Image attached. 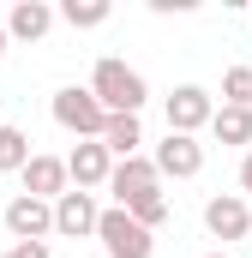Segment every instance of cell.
<instances>
[{
	"label": "cell",
	"instance_id": "obj_12",
	"mask_svg": "<svg viewBox=\"0 0 252 258\" xmlns=\"http://www.w3.org/2000/svg\"><path fill=\"white\" fill-rule=\"evenodd\" d=\"M54 30V6L48 0H18L12 12H6V42L18 36V42H42Z\"/></svg>",
	"mask_w": 252,
	"mask_h": 258
},
{
	"label": "cell",
	"instance_id": "obj_9",
	"mask_svg": "<svg viewBox=\"0 0 252 258\" xmlns=\"http://www.w3.org/2000/svg\"><path fill=\"white\" fill-rule=\"evenodd\" d=\"M18 180H24V198H42V204H54V198L72 186V180H66V162L60 156H42V150H30V162L18 168Z\"/></svg>",
	"mask_w": 252,
	"mask_h": 258
},
{
	"label": "cell",
	"instance_id": "obj_18",
	"mask_svg": "<svg viewBox=\"0 0 252 258\" xmlns=\"http://www.w3.org/2000/svg\"><path fill=\"white\" fill-rule=\"evenodd\" d=\"M222 108H252V66L222 72Z\"/></svg>",
	"mask_w": 252,
	"mask_h": 258
},
{
	"label": "cell",
	"instance_id": "obj_14",
	"mask_svg": "<svg viewBox=\"0 0 252 258\" xmlns=\"http://www.w3.org/2000/svg\"><path fill=\"white\" fill-rule=\"evenodd\" d=\"M210 132H216V144H252V108H216Z\"/></svg>",
	"mask_w": 252,
	"mask_h": 258
},
{
	"label": "cell",
	"instance_id": "obj_11",
	"mask_svg": "<svg viewBox=\"0 0 252 258\" xmlns=\"http://www.w3.org/2000/svg\"><path fill=\"white\" fill-rule=\"evenodd\" d=\"M6 234H12V240H48V234H54V204L18 192L6 204Z\"/></svg>",
	"mask_w": 252,
	"mask_h": 258
},
{
	"label": "cell",
	"instance_id": "obj_5",
	"mask_svg": "<svg viewBox=\"0 0 252 258\" xmlns=\"http://www.w3.org/2000/svg\"><path fill=\"white\" fill-rule=\"evenodd\" d=\"M150 168H156V180H192V174L204 168V144H198V138H180V132H168V138L150 150Z\"/></svg>",
	"mask_w": 252,
	"mask_h": 258
},
{
	"label": "cell",
	"instance_id": "obj_7",
	"mask_svg": "<svg viewBox=\"0 0 252 258\" xmlns=\"http://www.w3.org/2000/svg\"><path fill=\"white\" fill-rule=\"evenodd\" d=\"M210 114H216V102L204 84H180L168 96V132H180V138H198V126H210Z\"/></svg>",
	"mask_w": 252,
	"mask_h": 258
},
{
	"label": "cell",
	"instance_id": "obj_17",
	"mask_svg": "<svg viewBox=\"0 0 252 258\" xmlns=\"http://www.w3.org/2000/svg\"><path fill=\"white\" fill-rule=\"evenodd\" d=\"M126 216H132V222H138V228H150V234H156V228H162V222H168V192H162V186H156V192H144V198H132V204H126Z\"/></svg>",
	"mask_w": 252,
	"mask_h": 258
},
{
	"label": "cell",
	"instance_id": "obj_19",
	"mask_svg": "<svg viewBox=\"0 0 252 258\" xmlns=\"http://www.w3.org/2000/svg\"><path fill=\"white\" fill-rule=\"evenodd\" d=\"M0 258H48V240H18L12 252H0Z\"/></svg>",
	"mask_w": 252,
	"mask_h": 258
},
{
	"label": "cell",
	"instance_id": "obj_10",
	"mask_svg": "<svg viewBox=\"0 0 252 258\" xmlns=\"http://www.w3.org/2000/svg\"><path fill=\"white\" fill-rule=\"evenodd\" d=\"M162 180H156V168H150V156H126V162H114L108 168V192H114V210H126L132 198L156 192Z\"/></svg>",
	"mask_w": 252,
	"mask_h": 258
},
{
	"label": "cell",
	"instance_id": "obj_3",
	"mask_svg": "<svg viewBox=\"0 0 252 258\" xmlns=\"http://www.w3.org/2000/svg\"><path fill=\"white\" fill-rule=\"evenodd\" d=\"M54 120H60L72 138H102V126H108L102 102H96L84 84H66V90H54Z\"/></svg>",
	"mask_w": 252,
	"mask_h": 258
},
{
	"label": "cell",
	"instance_id": "obj_6",
	"mask_svg": "<svg viewBox=\"0 0 252 258\" xmlns=\"http://www.w3.org/2000/svg\"><path fill=\"white\" fill-rule=\"evenodd\" d=\"M60 162H66V180H72L78 192L108 186V168H114V156H108L96 138H78V144H72V156H60Z\"/></svg>",
	"mask_w": 252,
	"mask_h": 258
},
{
	"label": "cell",
	"instance_id": "obj_16",
	"mask_svg": "<svg viewBox=\"0 0 252 258\" xmlns=\"http://www.w3.org/2000/svg\"><path fill=\"white\" fill-rule=\"evenodd\" d=\"M108 12H114L108 0H66L54 18H66L72 30H96V24H108Z\"/></svg>",
	"mask_w": 252,
	"mask_h": 258
},
{
	"label": "cell",
	"instance_id": "obj_22",
	"mask_svg": "<svg viewBox=\"0 0 252 258\" xmlns=\"http://www.w3.org/2000/svg\"><path fill=\"white\" fill-rule=\"evenodd\" d=\"M204 258H228V252H204Z\"/></svg>",
	"mask_w": 252,
	"mask_h": 258
},
{
	"label": "cell",
	"instance_id": "obj_20",
	"mask_svg": "<svg viewBox=\"0 0 252 258\" xmlns=\"http://www.w3.org/2000/svg\"><path fill=\"white\" fill-rule=\"evenodd\" d=\"M240 198H246V204H252V150H246V156H240Z\"/></svg>",
	"mask_w": 252,
	"mask_h": 258
},
{
	"label": "cell",
	"instance_id": "obj_2",
	"mask_svg": "<svg viewBox=\"0 0 252 258\" xmlns=\"http://www.w3.org/2000/svg\"><path fill=\"white\" fill-rule=\"evenodd\" d=\"M96 240H102L108 258H150V252H156V234L138 228V222H132L126 210H114V204L96 216Z\"/></svg>",
	"mask_w": 252,
	"mask_h": 258
},
{
	"label": "cell",
	"instance_id": "obj_1",
	"mask_svg": "<svg viewBox=\"0 0 252 258\" xmlns=\"http://www.w3.org/2000/svg\"><path fill=\"white\" fill-rule=\"evenodd\" d=\"M84 90L102 102V114H138V108H144V96H150V90H144V78H138L126 60H114V54H102V60H96V72H90V84H84Z\"/></svg>",
	"mask_w": 252,
	"mask_h": 258
},
{
	"label": "cell",
	"instance_id": "obj_15",
	"mask_svg": "<svg viewBox=\"0 0 252 258\" xmlns=\"http://www.w3.org/2000/svg\"><path fill=\"white\" fill-rule=\"evenodd\" d=\"M24 162H30V132L0 120V174H18Z\"/></svg>",
	"mask_w": 252,
	"mask_h": 258
},
{
	"label": "cell",
	"instance_id": "obj_13",
	"mask_svg": "<svg viewBox=\"0 0 252 258\" xmlns=\"http://www.w3.org/2000/svg\"><path fill=\"white\" fill-rule=\"evenodd\" d=\"M114 162H126V156H144V126H138V114H108V126H102V138H96Z\"/></svg>",
	"mask_w": 252,
	"mask_h": 258
},
{
	"label": "cell",
	"instance_id": "obj_8",
	"mask_svg": "<svg viewBox=\"0 0 252 258\" xmlns=\"http://www.w3.org/2000/svg\"><path fill=\"white\" fill-rule=\"evenodd\" d=\"M96 192H78V186H66L60 198H54V234H66V240H84V234H96Z\"/></svg>",
	"mask_w": 252,
	"mask_h": 258
},
{
	"label": "cell",
	"instance_id": "obj_4",
	"mask_svg": "<svg viewBox=\"0 0 252 258\" xmlns=\"http://www.w3.org/2000/svg\"><path fill=\"white\" fill-rule=\"evenodd\" d=\"M204 228H210V240H252V204L240 192H216L204 204Z\"/></svg>",
	"mask_w": 252,
	"mask_h": 258
},
{
	"label": "cell",
	"instance_id": "obj_21",
	"mask_svg": "<svg viewBox=\"0 0 252 258\" xmlns=\"http://www.w3.org/2000/svg\"><path fill=\"white\" fill-rule=\"evenodd\" d=\"M0 60H6V24H0Z\"/></svg>",
	"mask_w": 252,
	"mask_h": 258
}]
</instances>
